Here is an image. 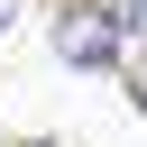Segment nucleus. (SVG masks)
<instances>
[{
  "instance_id": "obj_1",
  "label": "nucleus",
  "mask_w": 147,
  "mask_h": 147,
  "mask_svg": "<svg viewBox=\"0 0 147 147\" xmlns=\"http://www.w3.org/2000/svg\"><path fill=\"white\" fill-rule=\"evenodd\" d=\"M119 46H129V18H119V9H64V18H55V55L83 64V74L119 64Z\"/></svg>"
},
{
  "instance_id": "obj_2",
  "label": "nucleus",
  "mask_w": 147,
  "mask_h": 147,
  "mask_svg": "<svg viewBox=\"0 0 147 147\" xmlns=\"http://www.w3.org/2000/svg\"><path fill=\"white\" fill-rule=\"evenodd\" d=\"M129 18H138V28H147V0H138V9H129Z\"/></svg>"
},
{
  "instance_id": "obj_3",
  "label": "nucleus",
  "mask_w": 147,
  "mask_h": 147,
  "mask_svg": "<svg viewBox=\"0 0 147 147\" xmlns=\"http://www.w3.org/2000/svg\"><path fill=\"white\" fill-rule=\"evenodd\" d=\"M0 28H9V0H0Z\"/></svg>"
},
{
  "instance_id": "obj_4",
  "label": "nucleus",
  "mask_w": 147,
  "mask_h": 147,
  "mask_svg": "<svg viewBox=\"0 0 147 147\" xmlns=\"http://www.w3.org/2000/svg\"><path fill=\"white\" fill-rule=\"evenodd\" d=\"M18 147H37V138H18Z\"/></svg>"
}]
</instances>
